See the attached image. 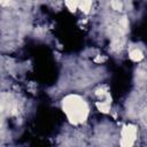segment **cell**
<instances>
[{"mask_svg":"<svg viewBox=\"0 0 147 147\" xmlns=\"http://www.w3.org/2000/svg\"><path fill=\"white\" fill-rule=\"evenodd\" d=\"M62 108L69 121L74 124L83 123L88 115V107L78 95H68L62 101Z\"/></svg>","mask_w":147,"mask_h":147,"instance_id":"6da1fadb","label":"cell"},{"mask_svg":"<svg viewBox=\"0 0 147 147\" xmlns=\"http://www.w3.org/2000/svg\"><path fill=\"white\" fill-rule=\"evenodd\" d=\"M16 113V106L15 102L10 99L9 95L7 94H1L0 95V122L9 116Z\"/></svg>","mask_w":147,"mask_h":147,"instance_id":"7a4b0ae2","label":"cell"},{"mask_svg":"<svg viewBox=\"0 0 147 147\" xmlns=\"http://www.w3.org/2000/svg\"><path fill=\"white\" fill-rule=\"evenodd\" d=\"M137 137V129L134 125H126L122 130V140L121 145L126 147V146H132Z\"/></svg>","mask_w":147,"mask_h":147,"instance_id":"3957f363","label":"cell"},{"mask_svg":"<svg viewBox=\"0 0 147 147\" xmlns=\"http://www.w3.org/2000/svg\"><path fill=\"white\" fill-rule=\"evenodd\" d=\"M142 57H144V55H142V52H141L140 49H133V51H131V53H130V59H131L132 61L138 62V61L142 60Z\"/></svg>","mask_w":147,"mask_h":147,"instance_id":"277c9868","label":"cell"},{"mask_svg":"<svg viewBox=\"0 0 147 147\" xmlns=\"http://www.w3.org/2000/svg\"><path fill=\"white\" fill-rule=\"evenodd\" d=\"M96 106H98V108L100 109V111L107 113V111L109 110V108H110V101H109V98L107 99V101H105V102H101V103H98Z\"/></svg>","mask_w":147,"mask_h":147,"instance_id":"5b68a950","label":"cell"},{"mask_svg":"<svg viewBox=\"0 0 147 147\" xmlns=\"http://www.w3.org/2000/svg\"><path fill=\"white\" fill-rule=\"evenodd\" d=\"M111 7H113L115 10H121V9H122V3H121L118 0H113V1H111Z\"/></svg>","mask_w":147,"mask_h":147,"instance_id":"8992f818","label":"cell"},{"mask_svg":"<svg viewBox=\"0 0 147 147\" xmlns=\"http://www.w3.org/2000/svg\"><path fill=\"white\" fill-rule=\"evenodd\" d=\"M7 1H8V0H0L1 3H5V2H7Z\"/></svg>","mask_w":147,"mask_h":147,"instance_id":"52a82bcc","label":"cell"}]
</instances>
